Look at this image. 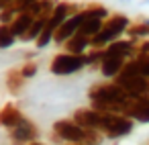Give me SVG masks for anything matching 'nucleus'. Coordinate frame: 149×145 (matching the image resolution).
Wrapping results in <instances>:
<instances>
[{
    "label": "nucleus",
    "instance_id": "obj_1",
    "mask_svg": "<svg viewBox=\"0 0 149 145\" xmlns=\"http://www.w3.org/2000/svg\"><path fill=\"white\" fill-rule=\"evenodd\" d=\"M88 100L94 110L125 114L127 106L133 102V96L127 94L114 80H106V82H96L94 86H90Z\"/></svg>",
    "mask_w": 149,
    "mask_h": 145
},
{
    "label": "nucleus",
    "instance_id": "obj_2",
    "mask_svg": "<svg viewBox=\"0 0 149 145\" xmlns=\"http://www.w3.org/2000/svg\"><path fill=\"white\" fill-rule=\"evenodd\" d=\"M51 139L55 143H86V145H100L102 135L90 129H84L74 119H59L51 127Z\"/></svg>",
    "mask_w": 149,
    "mask_h": 145
},
{
    "label": "nucleus",
    "instance_id": "obj_3",
    "mask_svg": "<svg viewBox=\"0 0 149 145\" xmlns=\"http://www.w3.org/2000/svg\"><path fill=\"white\" fill-rule=\"evenodd\" d=\"M129 27H131V19H129L127 15H123V13L110 15V17L104 21V25H102V29L98 31V35H94V37L90 39V49H104L106 45H110V43L123 39V37L127 35V29H129Z\"/></svg>",
    "mask_w": 149,
    "mask_h": 145
},
{
    "label": "nucleus",
    "instance_id": "obj_4",
    "mask_svg": "<svg viewBox=\"0 0 149 145\" xmlns=\"http://www.w3.org/2000/svg\"><path fill=\"white\" fill-rule=\"evenodd\" d=\"M76 10H80L78 8V4H72V2H65V0H61V2H57L55 4V8H53V13H51V17L47 19V23H45V29H43V33L39 35V39L35 41V47L37 49H45L47 45H51L53 43V37H55V33H57V29L65 23V19L68 17H72Z\"/></svg>",
    "mask_w": 149,
    "mask_h": 145
},
{
    "label": "nucleus",
    "instance_id": "obj_5",
    "mask_svg": "<svg viewBox=\"0 0 149 145\" xmlns=\"http://www.w3.org/2000/svg\"><path fill=\"white\" fill-rule=\"evenodd\" d=\"M135 131V121L129 119L127 114H116V112H100V125L98 133L104 139H123Z\"/></svg>",
    "mask_w": 149,
    "mask_h": 145
},
{
    "label": "nucleus",
    "instance_id": "obj_6",
    "mask_svg": "<svg viewBox=\"0 0 149 145\" xmlns=\"http://www.w3.org/2000/svg\"><path fill=\"white\" fill-rule=\"evenodd\" d=\"M86 68H88L86 55H76V53H68V51L53 55V59L49 63V72L53 76H74Z\"/></svg>",
    "mask_w": 149,
    "mask_h": 145
},
{
    "label": "nucleus",
    "instance_id": "obj_7",
    "mask_svg": "<svg viewBox=\"0 0 149 145\" xmlns=\"http://www.w3.org/2000/svg\"><path fill=\"white\" fill-rule=\"evenodd\" d=\"M88 17H90V4L84 6V8H80V10H76L72 17L65 19V23L57 29V33H55V37H53V43L61 47L68 39H72V37L80 31V27L84 25V21H86Z\"/></svg>",
    "mask_w": 149,
    "mask_h": 145
},
{
    "label": "nucleus",
    "instance_id": "obj_8",
    "mask_svg": "<svg viewBox=\"0 0 149 145\" xmlns=\"http://www.w3.org/2000/svg\"><path fill=\"white\" fill-rule=\"evenodd\" d=\"M8 137L13 141V145H29L33 141L39 139V127L31 121V119H23L15 129L8 131Z\"/></svg>",
    "mask_w": 149,
    "mask_h": 145
},
{
    "label": "nucleus",
    "instance_id": "obj_9",
    "mask_svg": "<svg viewBox=\"0 0 149 145\" xmlns=\"http://www.w3.org/2000/svg\"><path fill=\"white\" fill-rule=\"evenodd\" d=\"M135 51H137V41H133V39H118V41H114V43H110V45H106L104 49H98V53H100V61L104 59V57H120V59H133L135 57Z\"/></svg>",
    "mask_w": 149,
    "mask_h": 145
},
{
    "label": "nucleus",
    "instance_id": "obj_10",
    "mask_svg": "<svg viewBox=\"0 0 149 145\" xmlns=\"http://www.w3.org/2000/svg\"><path fill=\"white\" fill-rule=\"evenodd\" d=\"M125 114H127L129 119H133L135 123L149 125V94H147V96L133 98V102L127 106Z\"/></svg>",
    "mask_w": 149,
    "mask_h": 145
},
{
    "label": "nucleus",
    "instance_id": "obj_11",
    "mask_svg": "<svg viewBox=\"0 0 149 145\" xmlns=\"http://www.w3.org/2000/svg\"><path fill=\"white\" fill-rule=\"evenodd\" d=\"M23 119H25L23 110H21L17 104H13V102H6L2 108H0V127L6 129V131L15 129Z\"/></svg>",
    "mask_w": 149,
    "mask_h": 145
},
{
    "label": "nucleus",
    "instance_id": "obj_12",
    "mask_svg": "<svg viewBox=\"0 0 149 145\" xmlns=\"http://www.w3.org/2000/svg\"><path fill=\"white\" fill-rule=\"evenodd\" d=\"M125 63H127V59H120V57H104L98 66V72L104 80H114L123 72Z\"/></svg>",
    "mask_w": 149,
    "mask_h": 145
},
{
    "label": "nucleus",
    "instance_id": "obj_13",
    "mask_svg": "<svg viewBox=\"0 0 149 145\" xmlns=\"http://www.w3.org/2000/svg\"><path fill=\"white\" fill-rule=\"evenodd\" d=\"M63 51H68V53H76V55H86L88 51H90V39L88 37H84V35H74L72 39H68L63 45Z\"/></svg>",
    "mask_w": 149,
    "mask_h": 145
},
{
    "label": "nucleus",
    "instance_id": "obj_14",
    "mask_svg": "<svg viewBox=\"0 0 149 145\" xmlns=\"http://www.w3.org/2000/svg\"><path fill=\"white\" fill-rule=\"evenodd\" d=\"M35 21V17L27 10V13H19L17 17H15V21L8 25L10 27V31H13V35L17 37V39H21L27 31H29V27H31V23Z\"/></svg>",
    "mask_w": 149,
    "mask_h": 145
},
{
    "label": "nucleus",
    "instance_id": "obj_15",
    "mask_svg": "<svg viewBox=\"0 0 149 145\" xmlns=\"http://www.w3.org/2000/svg\"><path fill=\"white\" fill-rule=\"evenodd\" d=\"M25 86H27V80L23 78L21 70H19V68H17V70H8V74H6V90H8L13 96H19V94L25 90Z\"/></svg>",
    "mask_w": 149,
    "mask_h": 145
},
{
    "label": "nucleus",
    "instance_id": "obj_16",
    "mask_svg": "<svg viewBox=\"0 0 149 145\" xmlns=\"http://www.w3.org/2000/svg\"><path fill=\"white\" fill-rule=\"evenodd\" d=\"M127 37L133 39V41H137V43L149 39V17L141 19L137 23H131V27L127 29Z\"/></svg>",
    "mask_w": 149,
    "mask_h": 145
},
{
    "label": "nucleus",
    "instance_id": "obj_17",
    "mask_svg": "<svg viewBox=\"0 0 149 145\" xmlns=\"http://www.w3.org/2000/svg\"><path fill=\"white\" fill-rule=\"evenodd\" d=\"M17 41H19V39L13 35V31H10L8 25H0V49H8V47H13Z\"/></svg>",
    "mask_w": 149,
    "mask_h": 145
},
{
    "label": "nucleus",
    "instance_id": "obj_18",
    "mask_svg": "<svg viewBox=\"0 0 149 145\" xmlns=\"http://www.w3.org/2000/svg\"><path fill=\"white\" fill-rule=\"evenodd\" d=\"M19 70H21L23 78L29 82L31 78H35V76H37V72H39V66H37V61H25V63H23Z\"/></svg>",
    "mask_w": 149,
    "mask_h": 145
},
{
    "label": "nucleus",
    "instance_id": "obj_19",
    "mask_svg": "<svg viewBox=\"0 0 149 145\" xmlns=\"http://www.w3.org/2000/svg\"><path fill=\"white\" fill-rule=\"evenodd\" d=\"M135 57H139V59H149V39H145V41H139V43H137Z\"/></svg>",
    "mask_w": 149,
    "mask_h": 145
},
{
    "label": "nucleus",
    "instance_id": "obj_20",
    "mask_svg": "<svg viewBox=\"0 0 149 145\" xmlns=\"http://www.w3.org/2000/svg\"><path fill=\"white\" fill-rule=\"evenodd\" d=\"M35 2H37V0H17V2H15L10 8H13V10L19 15V13H27V10H29V8H31Z\"/></svg>",
    "mask_w": 149,
    "mask_h": 145
},
{
    "label": "nucleus",
    "instance_id": "obj_21",
    "mask_svg": "<svg viewBox=\"0 0 149 145\" xmlns=\"http://www.w3.org/2000/svg\"><path fill=\"white\" fill-rule=\"evenodd\" d=\"M15 2H17V0H0V10H4V8H10Z\"/></svg>",
    "mask_w": 149,
    "mask_h": 145
},
{
    "label": "nucleus",
    "instance_id": "obj_22",
    "mask_svg": "<svg viewBox=\"0 0 149 145\" xmlns=\"http://www.w3.org/2000/svg\"><path fill=\"white\" fill-rule=\"evenodd\" d=\"M29 145H45V143H41V141H33V143H29Z\"/></svg>",
    "mask_w": 149,
    "mask_h": 145
},
{
    "label": "nucleus",
    "instance_id": "obj_23",
    "mask_svg": "<svg viewBox=\"0 0 149 145\" xmlns=\"http://www.w3.org/2000/svg\"><path fill=\"white\" fill-rule=\"evenodd\" d=\"M63 145H86V143H63Z\"/></svg>",
    "mask_w": 149,
    "mask_h": 145
},
{
    "label": "nucleus",
    "instance_id": "obj_24",
    "mask_svg": "<svg viewBox=\"0 0 149 145\" xmlns=\"http://www.w3.org/2000/svg\"><path fill=\"white\" fill-rule=\"evenodd\" d=\"M145 145H149V141H147V143H145Z\"/></svg>",
    "mask_w": 149,
    "mask_h": 145
}]
</instances>
